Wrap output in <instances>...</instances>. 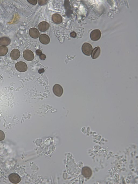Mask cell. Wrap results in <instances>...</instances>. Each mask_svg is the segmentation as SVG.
Returning a JSON list of instances; mask_svg holds the SVG:
<instances>
[{"mask_svg": "<svg viewBox=\"0 0 138 184\" xmlns=\"http://www.w3.org/2000/svg\"><path fill=\"white\" fill-rule=\"evenodd\" d=\"M82 49L83 53L84 54L89 56L91 54L93 50V47L90 43L86 42L83 44Z\"/></svg>", "mask_w": 138, "mask_h": 184, "instance_id": "obj_1", "label": "cell"}, {"mask_svg": "<svg viewBox=\"0 0 138 184\" xmlns=\"http://www.w3.org/2000/svg\"><path fill=\"white\" fill-rule=\"evenodd\" d=\"M15 67L17 70L21 72H24L28 70V66L24 62H19L16 63Z\"/></svg>", "mask_w": 138, "mask_h": 184, "instance_id": "obj_2", "label": "cell"}, {"mask_svg": "<svg viewBox=\"0 0 138 184\" xmlns=\"http://www.w3.org/2000/svg\"><path fill=\"white\" fill-rule=\"evenodd\" d=\"M101 36L100 31L98 29H96L92 31L90 33V38L93 41H97L100 39Z\"/></svg>", "mask_w": 138, "mask_h": 184, "instance_id": "obj_3", "label": "cell"}, {"mask_svg": "<svg viewBox=\"0 0 138 184\" xmlns=\"http://www.w3.org/2000/svg\"><path fill=\"white\" fill-rule=\"evenodd\" d=\"M53 90L54 94L57 96L60 97L62 96L63 92V88L58 84H56L54 85Z\"/></svg>", "mask_w": 138, "mask_h": 184, "instance_id": "obj_4", "label": "cell"}, {"mask_svg": "<svg viewBox=\"0 0 138 184\" xmlns=\"http://www.w3.org/2000/svg\"><path fill=\"white\" fill-rule=\"evenodd\" d=\"M23 56L27 61H30L34 59V54L33 52L29 50H26L23 53Z\"/></svg>", "mask_w": 138, "mask_h": 184, "instance_id": "obj_5", "label": "cell"}, {"mask_svg": "<svg viewBox=\"0 0 138 184\" xmlns=\"http://www.w3.org/2000/svg\"><path fill=\"white\" fill-rule=\"evenodd\" d=\"M9 181L13 183H18L21 181V178L20 176L17 174L12 173L10 174L8 177Z\"/></svg>", "mask_w": 138, "mask_h": 184, "instance_id": "obj_6", "label": "cell"}, {"mask_svg": "<svg viewBox=\"0 0 138 184\" xmlns=\"http://www.w3.org/2000/svg\"><path fill=\"white\" fill-rule=\"evenodd\" d=\"M50 25L46 22H42L39 24L38 28L40 31L44 32L47 31L49 28Z\"/></svg>", "mask_w": 138, "mask_h": 184, "instance_id": "obj_7", "label": "cell"}, {"mask_svg": "<svg viewBox=\"0 0 138 184\" xmlns=\"http://www.w3.org/2000/svg\"><path fill=\"white\" fill-rule=\"evenodd\" d=\"M29 33L30 36L34 39H37L38 38L40 35L39 31L35 28H32L29 30Z\"/></svg>", "mask_w": 138, "mask_h": 184, "instance_id": "obj_8", "label": "cell"}, {"mask_svg": "<svg viewBox=\"0 0 138 184\" xmlns=\"http://www.w3.org/2000/svg\"><path fill=\"white\" fill-rule=\"evenodd\" d=\"M40 41L42 44H47L50 42V38L47 34H42L40 36L39 38Z\"/></svg>", "mask_w": 138, "mask_h": 184, "instance_id": "obj_9", "label": "cell"}, {"mask_svg": "<svg viewBox=\"0 0 138 184\" xmlns=\"http://www.w3.org/2000/svg\"><path fill=\"white\" fill-rule=\"evenodd\" d=\"M101 53V49L99 47L95 48L93 50L91 54L92 59H96L99 56Z\"/></svg>", "mask_w": 138, "mask_h": 184, "instance_id": "obj_10", "label": "cell"}, {"mask_svg": "<svg viewBox=\"0 0 138 184\" xmlns=\"http://www.w3.org/2000/svg\"><path fill=\"white\" fill-rule=\"evenodd\" d=\"M82 175L86 178L90 177L92 174V171L91 169L87 167H83L82 170Z\"/></svg>", "mask_w": 138, "mask_h": 184, "instance_id": "obj_11", "label": "cell"}, {"mask_svg": "<svg viewBox=\"0 0 138 184\" xmlns=\"http://www.w3.org/2000/svg\"><path fill=\"white\" fill-rule=\"evenodd\" d=\"M20 54V52L18 49H14L10 53V57L11 59L15 61L19 59Z\"/></svg>", "mask_w": 138, "mask_h": 184, "instance_id": "obj_12", "label": "cell"}, {"mask_svg": "<svg viewBox=\"0 0 138 184\" xmlns=\"http://www.w3.org/2000/svg\"><path fill=\"white\" fill-rule=\"evenodd\" d=\"M52 19L53 22L57 24H61L62 21L61 16L58 14H53L52 16Z\"/></svg>", "mask_w": 138, "mask_h": 184, "instance_id": "obj_13", "label": "cell"}, {"mask_svg": "<svg viewBox=\"0 0 138 184\" xmlns=\"http://www.w3.org/2000/svg\"><path fill=\"white\" fill-rule=\"evenodd\" d=\"M11 42L10 39L7 37H3L0 38V45L4 46L8 45Z\"/></svg>", "mask_w": 138, "mask_h": 184, "instance_id": "obj_14", "label": "cell"}, {"mask_svg": "<svg viewBox=\"0 0 138 184\" xmlns=\"http://www.w3.org/2000/svg\"><path fill=\"white\" fill-rule=\"evenodd\" d=\"M8 49L7 47L4 46H0V56H4L7 53Z\"/></svg>", "mask_w": 138, "mask_h": 184, "instance_id": "obj_15", "label": "cell"}, {"mask_svg": "<svg viewBox=\"0 0 138 184\" xmlns=\"http://www.w3.org/2000/svg\"><path fill=\"white\" fill-rule=\"evenodd\" d=\"M5 135L4 132L0 130V141H2L4 140L5 138Z\"/></svg>", "mask_w": 138, "mask_h": 184, "instance_id": "obj_16", "label": "cell"}, {"mask_svg": "<svg viewBox=\"0 0 138 184\" xmlns=\"http://www.w3.org/2000/svg\"><path fill=\"white\" fill-rule=\"evenodd\" d=\"M48 2V1H47V0H45V1H38V3L40 5L42 6L47 3Z\"/></svg>", "mask_w": 138, "mask_h": 184, "instance_id": "obj_17", "label": "cell"}, {"mask_svg": "<svg viewBox=\"0 0 138 184\" xmlns=\"http://www.w3.org/2000/svg\"><path fill=\"white\" fill-rule=\"evenodd\" d=\"M27 1L30 3L34 5H36L38 2L37 0H28Z\"/></svg>", "mask_w": 138, "mask_h": 184, "instance_id": "obj_18", "label": "cell"}, {"mask_svg": "<svg viewBox=\"0 0 138 184\" xmlns=\"http://www.w3.org/2000/svg\"><path fill=\"white\" fill-rule=\"evenodd\" d=\"M46 58V55L44 54H42L40 56V58L41 60H45Z\"/></svg>", "mask_w": 138, "mask_h": 184, "instance_id": "obj_19", "label": "cell"}, {"mask_svg": "<svg viewBox=\"0 0 138 184\" xmlns=\"http://www.w3.org/2000/svg\"><path fill=\"white\" fill-rule=\"evenodd\" d=\"M71 37L73 38H75L77 36V34L75 32H72L70 33Z\"/></svg>", "mask_w": 138, "mask_h": 184, "instance_id": "obj_20", "label": "cell"}, {"mask_svg": "<svg viewBox=\"0 0 138 184\" xmlns=\"http://www.w3.org/2000/svg\"><path fill=\"white\" fill-rule=\"evenodd\" d=\"M36 53L38 56H40L42 54V52L40 49L37 50L36 51Z\"/></svg>", "mask_w": 138, "mask_h": 184, "instance_id": "obj_21", "label": "cell"}, {"mask_svg": "<svg viewBox=\"0 0 138 184\" xmlns=\"http://www.w3.org/2000/svg\"><path fill=\"white\" fill-rule=\"evenodd\" d=\"M45 72L44 69L43 68H41L38 71V72L40 74L43 73Z\"/></svg>", "mask_w": 138, "mask_h": 184, "instance_id": "obj_22", "label": "cell"}]
</instances>
